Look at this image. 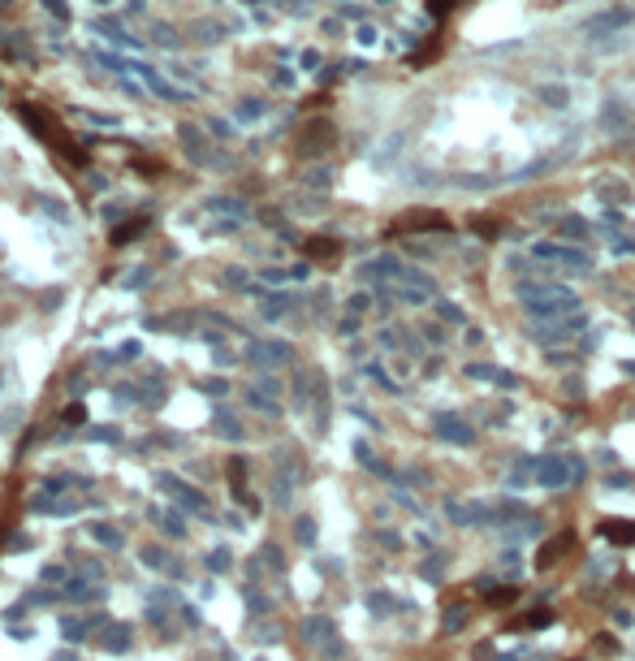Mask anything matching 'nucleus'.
<instances>
[{
  "label": "nucleus",
  "mask_w": 635,
  "mask_h": 661,
  "mask_svg": "<svg viewBox=\"0 0 635 661\" xmlns=\"http://www.w3.org/2000/svg\"><path fill=\"white\" fill-rule=\"evenodd\" d=\"M450 5H454V0H432V13H445Z\"/></svg>",
  "instance_id": "nucleus-9"
},
{
  "label": "nucleus",
  "mask_w": 635,
  "mask_h": 661,
  "mask_svg": "<svg viewBox=\"0 0 635 661\" xmlns=\"http://www.w3.org/2000/svg\"><path fill=\"white\" fill-rule=\"evenodd\" d=\"M553 622V609H532L527 618H514L510 631H545V627Z\"/></svg>",
  "instance_id": "nucleus-3"
},
{
  "label": "nucleus",
  "mask_w": 635,
  "mask_h": 661,
  "mask_svg": "<svg viewBox=\"0 0 635 661\" xmlns=\"http://www.w3.org/2000/svg\"><path fill=\"white\" fill-rule=\"evenodd\" d=\"M423 225H432V230H445V216L441 212H411L398 230H423Z\"/></svg>",
  "instance_id": "nucleus-4"
},
{
  "label": "nucleus",
  "mask_w": 635,
  "mask_h": 661,
  "mask_svg": "<svg viewBox=\"0 0 635 661\" xmlns=\"http://www.w3.org/2000/svg\"><path fill=\"white\" fill-rule=\"evenodd\" d=\"M618 22H631V9H609V13H601V18H592V30H614Z\"/></svg>",
  "instance_id": "nucleus-5"
},
{
  "label": "nucleus",
  "mask_w": 635,
  "mask_h": 661,
  "mask_svg": "<svg viewBox=\"0 0 635 661\" xmlns=\"http://www.w3.org/2000/svg\"><path fill=\"white\" fill-rule=\"evenodd\" d=\"M571 545H575V531H562V536L545 540V549L536 553V567H541V571H549L558 558H566V553H571Z\"/></svg>",
  "instance_id": "nucleus-2"
},
{
  "label": "nucleus",
  "mask_w": 635,
  "mask_h": 661,
  "mask_svg": "<svg viewBox=\"0 0 635 661\" xmlns=\"http://www.w3.org/2000/svg\"><path fill=\"white\" fill-rule=\"evenodd\" d=\"M518 601V588H497V592H488V609H506V605H514Z\"/></svg>",
  "instance_id": "nucleus-6"
},
{
  "label": "nucleus",
  "mask_w": 635,
  "mask_h": 661,
  "mask_svg": "<svg viewBox=\"0 0 635 661\" xmlns=\"http://www.w3.org/2000/svg\"><path fill=\"white\" fill-rule=\"evenodd\" d=\"M307 251H312V255H324V260H329V255H337V243H312Z\"/></svg>",
  "instance_id": "nucleus-8"
},
{
  "label": "nucleus",
  "mask_w": 635,
  "mask_h": 661,
  "mask_svg": "<svg viewBox=\"0 0 635 661\" xmlns=\"http://www.w3.org/2000/svg\"><path fill=\"white\" fill-rule=\"evenodd\" d=\"M471 230H480V238H497V225H493V221H480V216H476V221H471Z\"/></svg>",
  "instance_id": "nucleus-7"
},
{
  "label": "nucleus",
  "mask_w": 635,
  "mask_h": 661,
  "mask_svg": "<svg viewBox=\"0 0 635 661\" xmlns=\"http://www.w3.org/2000/svg\"><path fill=\"white\" fill-rule=\"evenodd\" d=\"M596 531H601L609 545H618V549H631V545H635V523H631V519H601Z\"/></svg>",
  "instance_id": "nucleus-1"
}]
</instances>
